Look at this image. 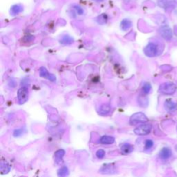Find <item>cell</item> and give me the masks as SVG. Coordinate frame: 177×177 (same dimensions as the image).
I'll list each match as a JSON object with an SVG mask.
<instances>
[{"instance_id": "cell-3", "label": "cell", "mask_w": 177, "mask_h": 177, "mask_svg": "<svg viewBox=\"0 0 177 177\" xmlns=\"http://www.w3.org/2000/svg\"><path fill=\"white\" fill-rule=\"evenodd\" d=\"M152 126L149 123H143V124L139 125L134 130V133L139 136H145L149 134L151 132Z\"/></svg>"}, {"instance_id": "cell-21", "label": "cell", "mask_w": 177, "mask_h": 177, "mask_svg": "<svg viewBox=\"0 0 177 177\" xmlns=\"http://www.w3.org/2000/svg\"><path fill=\"white\" fill-rule=\"evenodd\" d=\"M151 89H152L151 84H150L149 83H147V82L144 84L142 88L143 92L145 94H148L150 92V91H151Z\"/></svg>"}, {"instance_id": "cell-9", "label": "cell", "mask_w": 177, "mask_h": 177, "mask_svg": "<svg viewBox=\"0 0 177 177\" xmlns=\"http://www.w3.org/2000/svg\"><path fill=\"white\" fill-rule=\"evenodd\" d=\"M172 155V150L168 148V147H164L159 152L160 159L163 160V161H166V160H168V159L170 158Z\"/></svg>"}, {"instance_id": "cell-26", "label": "cell", "mask_w": 177, "mask_h": 177, "mask_svg": "<svg viewBox=\"0 0 177 177\" xmlns=\"http://www.w3.org/2000/svg\"><path fill=\"white\" fill-rule=\"evenodd\" d=\"M176 151H177V145H176Z\"/></svg>"}, {"instance_id": "cell-13", "label": "cell", "mask_w": 177, "mask_h": 177, "mask_svg": "<svg viewBox=\"0 0 177 177\" xmlns=\"http://www.w3.org/2000/svg\"><path fill=\"white\" fill-rule=\"evenodd\" d=\"M165 108L168 111H174L177 110V103L171 99H168L165 103Z\"/></svg>"}, {"instance_id": "cell-14", "label": "cell", "mask_w": 177, "mask_h": 177, "mask_svg": "<svg viewBox=\"0 0 177 177\" xmlns=\"http://www.w3.org/2000/svg\"><path fill=\"white\" fill-rule=\"evenodd\" d=\"M65 154V151L64 149H58L57 151L55 152V161L57 163H60L62 161V158Z\"/></svg>"}, {"instance_id": "cell-25", "label": "cell", "mask_w": 177, "mask_h": 177, "mask_svg": "<svg viewBox=\"0 0 177 177\" xmlns=\"http://www.w3.org/2000/svg\"><path fill=\"white\" fill-rule=\"evenodd\" d=\"M93 1H96V2H101V1H103V0H93Z\"/></svg>"}, {"instance_id": "cell-8", "label": "cell", "mask_w": 177, "mask_h": 177, "mask_svg": "<svg viewBox=\"0 0 177 177\" xmlns=\"http://www.w3.org/2000/svg\"><path fill=\"white\" fill-rule=\"evenodd\" d=\"M99 172L103 174H114L116 172V167L113 165L107 164L102 166V168L99 169Z\"/></svg>"}, {"instance_id": "cell-22", "label": "cell", "mask_w": 177, "mask_h": 177, "mask_svg": "<svg viewBox=\"0 0 177 177\" xmlns=\"http://www.w3.org/2000/svg\"><path fill=\"white\" fill-rule=\"evenodd\" d=\"M96 155L97 158L99 159H103L105 156V151L103 149H99L98 151L96 152Z\"/></svg>"}, {"instance_id": "cell-17", "label": "cell", "mask_w": 177, "mask_h": 177, "mask_svg": "<svg viewBox=\"0 0 177 177\" xmlns=\"http://www.w3.org/2000/svg\"><path fill=\"white\" fill-rule=\"evenodd\" d=\"M132 26V21L129 19H124L120 24V27L123 31H127Z\"/></svg>"}, {"instance_id": "cell-16", "label": "cell", "mask_w": 177, "mask_h": 177, "mask_svg": "<svg viewBox=\"0 0 177 177\" xmlns=\"http://www.w3.org/2000/svg\"><path fill=\"white\" fill-rule=\"evenodd\" d=\"M22 11H23V6L20 4H17V5H14L13 6H12V8L11 9V13L13 15H18L19 13H21Z\"/></svg>"}, {"instance_id": "cell-15", "label": "cell", "mask_w": 177, "mask_h": 177, "mask_svg": "<svg viewBox=\"0 0 177 177\" xmlns=\"http://www.w3.org/2000/svg\"><path fill=\"white\" fill-rule=\"evenodd\" d=\"M69 174V169L67 166H63L59 169L57 172V175L59 177H67Z\"/></svg>"}, {"instance_id": "cell-1", "label": "cell", "mask_w": 177, "mask_h": 177, "mask_svg": "<svg viewBox=\"0 0 177 177\" xmlns=\"http://www.w3.org/2000/svg\"><path fill=\"white\" fill-rule=\"evenodd\" d=\"M176 90V84L172 82H166L162 84L159 87L160 93L164 95H172Z\"/></svg>"}, {"instance_id": "cell-19", "label": "cell", "mask_w": 177, "mask_h": 177, "mask_svg": "<svg viewBox=\"0 0 177 177\" xmlns=\"http://www.w3.org/2000/svg\"><path fill=\"white\" fill-rule=\"evenodd\" d=\"M73 42H74V39L69 35L63 36L60 41L62 44H70L73 43Z\"/></svg>"}, {"instance_id": "cell-18", "label": "cell", "mask_w": 177, "mask_h": 177, "mask_svg": "<svg viewBox=\"0 0 177 177\" xmlns=\"http://www.w3.org/2000/svg\"><path fill=\"white\" fill-rule=\"evenodd\" d=\"M158 4L160 7H161V8L166 9L170 8L172 3H170L169 0H159Z\"/></svg>"}, {"instance_id": "cell-24", "label": "cell", "mask_w": 177, "mask_h": 177, "mask_svg": "<svg viewBox=\"0 0 177 177\" xmlns=\"http://www.w3.org/2000/svg\"><path fill=\"white\" fill-rule=\"evenodd\" d=\"M74 8L76 10V12L79 15H82L83 14V10L82 8H80L79 6H74Z\"/></svg>"}, {"instance_id": "cell-10", "label": "cell", "mask_w": 177, "mask_h": 177, "mask_svg": "<svg viewBox=\"0 0 177 177\" xmlns=\"http://www.w3.org/2000/svg\"><path fill=\"white\" fill-rule=\"evenodd\" d=\"M134 147L133 145L130 143H123L120 146L121 154H123L124 155L129 154L134 151Z\"/></svg>"}, {"instance_id": "cell-12", "label": "cell", "mask_w": 177, "mask_h": 177, "mask_svg": "<svg viewBox=\"0 0 177 177\" xmlns=\"http://www.w3.org/2000/svg\"><path fill=\"white\" fill-rule=\"evenodd\" d=\"M114 142L115 138L111 136H103L99 140V143L102 145H111Z\"/></svg>"}, {"instance_id": "cell-23", "label": "cell", "mask_w": 177, "mask_h": 177, "mask_svg": "<svg viewBox=\"0 0 177 177\" xmlns=\"http://www.w3.org/2000/svg\"><path fill=\"white\" fill-rule=\"evenodd\" d=\"M23 134V129H15L13 132V136L15 137H19Z\"/></svg>"}, {"instance_id": "cell-6", "label": "cell", "mask_w": 177, "mask_h": 177, "mask_svg": "<svg viewBox=\"0 0 177 177\" xmlns=\"http://www.w3.org/2000/svg\"><path fill=\"white\" fill-rule=\"evenodd\" d=\"M159 33L162 36V38H163L167 40H171V38H172V31L170 28L167 26H163V27L161 28Z\"/></svg>"}, {"instance_id": "cell-7", "label": "cell", "mask_w": 177, "mask_h": 177, "mask_svg": "<svg viewBox=\"0 0 177 177\" xmlns=\"http://www.w3.org/2000/svg\"><path fill=\"white\" fill-rule=\"evenodd\" d=\"M40 75L41 77H44L46 79H48V80L50 81L55 82V80H56V77H55L54 75L50 74V73L47 71V69L44 67H42L40 69Z\"/></svg>"}, {"instance_id": "cell-11", "label": "cell", "mask_w": 177, "mask_h": 177, "mask_svg": "<svg viewBox=\"0 0 177 177\" xmlns=\"http://www.w3.org/2000/svg\"><path fill=\"white\" fill-rule=\"evenodd\" d=\"M111 111V106L107 103H104L99 107L98 113L100 116L108 115Z\"/></svg>"}, {"instance_id": "cell-2", "label": "cell", "mask_w": 177, "mask_h": 177, "mask_svg": "<svg viewBox=\"0 0 177 177\" xmlns=\"http://www.w3.org/2000/svg\"><path fill=\"white\" fill-rule=\"evenodd\" d=\"M148 121V118L145 116L143 113L139 112L136 113L131 116L129 123L132 125H136L141 123H145Z\"/></svg>"}, {"instance_id": "cell-5", "label": "cell", "mask_w": 177, "mask_h": 177, "mask_svg": "<svg viewBox=\"0 0 177 177\" xmlns=\"http://www.w3.org/2000/svg\"><path fill=\"white\" fill-rule=\"evenodd\" d=\"M29 96L28 89L25 87H21L18 91V98L19 104H24L28 100Z\"/></svg>"}, {"instance_id": "cell-4", "label": "cell", "mask_w": 177, "mask_h": 177, "mask_svg": "<svg viewBox=\"0 0 177 177\" xmlns=\"http://www.w3.org/2000/svg\"><path fill=\"white\" fill-rule=\"evenodd\" d=\"M144 53L147 57H152L156 56L158 53V47L156 44L150 42L144 48Z\"/></svg>"}, {"instance_id": "cell-20", "label": "cell", "mask_w": 177, "mask_h": 177, "mask_svg": "<svg viewBox=\"0 0 177 177\" xmlns=\"http://www.w3.org/2000/svg\"><path fill=\"white\" fill-rule=\"evenodd\" d=\"M154 146V141L151 139H147L145 141V149L149 150Z\"/></svg>"}]
</instances>
